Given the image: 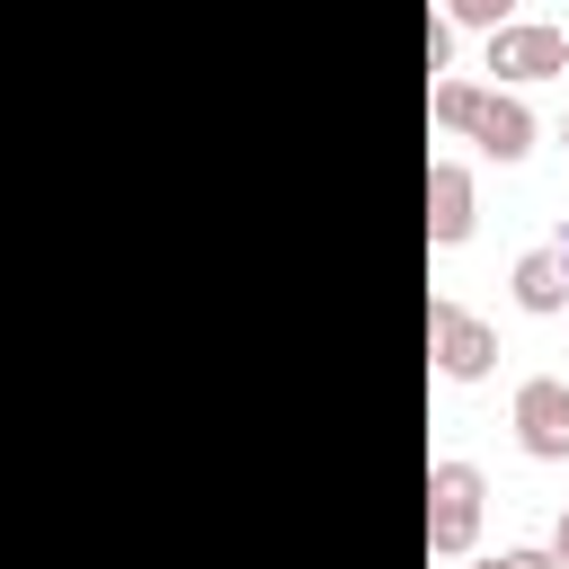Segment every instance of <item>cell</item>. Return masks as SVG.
I'll return each mask as SVG.
<instances>
[{
	"mask_svg": "<svg viewBox=\"0 0 569 569\" xmlns=\"http://www.w3.org/2000/svg\"><path fill=\"white\" fill-rule=\"evenodd\" d=\"M480 498H489V480L471 471V462H436L427 471V551H471V533H480Z\"/></svg>",
	"mask_w": 569,
	"mask_h": 569,
	"instance_id": "obj_1",
	"label": "cell"
},
{
	"mask_svg": "<svg viewBox=\"0 0 569 569\" xmlns=\"http://www.w3.org/2000/svg\"><path fill=\"white\" fill-rule=\"evenodd\" d=\"M427 356H436V373H445V382H480V373H489V356H498V338H489L462 302H427Z\"/></svg>",
	"mask_w": 569,
	"mask_h": 569,
	"instance_id": "obj_2",
	"label": "cell"
},
{
	"mask_svg": "<svg viewBox=\"0 0 569 569\" xmlns=\"http://www.w3.org/2000/svg\"><path fill=\"white\" fill-rule=\"evenodd\" d=\"M489 71L498 80H551V71H569V36L507 18V27H489Z\"/></svg>",
	"mask_w": 569,
	"mask_h": 569,
	"instance_id": "obj_3",
	"label": "cell"
},
{
	"mask_svg": "<svg viewBox=\"0 0 569 569\" xmlns=\"http://www.w3.org/2000/svg\"><path fill=\"white\" fill-rule=\"evenodd\" d=\"M516 445H525L533 462H569V382L533 373V382L516 391Z\"/></svg>",
	"mask_w": 569,
	"mask_h": 569,
	"instance_id": "obj_4",
	"label": "cell"
},
{
	"mask_svg": "<svg viewBox=\"0 0 569 569\" xmlns=\"http://www.w3.org/2000/svg\"><path fill=\"white\" fill-rule=\"evenodd\" d=\"M427 240H436V249L471 240V169H453V160L427 169Z\"/></svg>",
	"mask_w": 569,
	"mask_h": 569,
	"instance_id": "obj_5",
	"label": "cell"
},
{
	"mask_svg": "<svg viewBox=\"0 0 569 569\" xmlns=\"http://www.w3.org/2000/svg\"><path fill=\"white\" fill-rule=\"evenodd\" d=\"M471 142L489 151V160H525L533 151V116H525V98H480V116H471Z\"/></svg>",
	"mask_w": 569,
	"mask_h": 569,
	"instance_id": "obj_6",
	"label": "cell"
},
{
	"mask_svg": "<svg viewBox=\"0 0 569 569\" xmlns=\"http://www.w3.org/2000/svg\"><path fill=\"white\" fill-rule=\"evenodd\" d=\"M516 302H525L533 320H551V311L569 302V267H560V249H525V258H516Z\"/></svg>",
	"mask_w": 569,
	"mask_h": 569,
	"instance_id": "obj_7",
	"label": "cell"
},
{
	"mask_svg": "<svg viewBox=\"0 0 569 569\" xmlns=\"http://www.w3.org/2000/svg\"><path fill=\"white\" fill-rule=\"evenodd\" d=\"M480 98H489V89H471V80H436V124H445V133H471Z\"/></svg>",
	"mask_w": 569,
	"mask_h": 569,
	"instance_id": "obj_8",
	"label": "cell"
},
{
	"mask_svg": "<svg viewBox=\"0 0 569 569\" xmlns=\"http://www.w3.org/2000/svg\"><path fill=\"white\" fill-rule=\"evenodd\" d=\"M516 0H445V27H507Z\"/></svg>",
	"mask_w": 569,
	"mask_h": 569,
	"instance_id": "obj_9",
	"label": "cell"
},
{
	"mask_svg": "<svg viewBox=\"0 0 569 569\" xmlns=\"http://www.w3.org/2000/svg\"><path fill=\"white\" fill-rule=\"evenodd\" d=\"M445 53H453V27H445V18H427V71H445Z\"/></svg>",
	"mask_w": 569,
	"mask_h": 569,
	"instance_id": "obj_10",
	"label": "cell"
},
{
	"mask_svg": "<svg viewBox=\"0 0 569 569\" xmlns=\"http://www.w3.org/2000/svg\"><path fill=\"white\" fill-rule=\"evenodd\" d=\"M498 569H551V551H498Z\"/></svg>",
	"mask_w": 569,
	"mask_h": 569,
	"instance_id": "obj_11",
	"label": "cell"
},
{
	"mask_svg": "<svg viewBox=\"0 0 569 569\" xmlns=\"http://www.w3.org/2000/svg\"><path fill=\"white\" fill-rule=\"evenodd\" d=\"M551 569H569V507H560V525H551Z\"/></svg>",
	"mask_w": 569,
	"mask_h": 569,
	"instance_id": "obj_12",
	"label": "cell"
},
{
	"mask_svg": "<svg viewBox=\"0 0 569 569\" xmlns=\"http://www.w3.org/2000/svg\"><path fill=\"white\" fill-rule=\"evenodd\" d=\"M551 249H560V267H569V222H560V240H551Z\"/></svg>",
	"mask_w": 569,
	"mask_h": 569,
	"instance_id": "obj_13",
	"label": "cell"
},
{
	"mask_svg": "<svg viewBox=\"0 0 569 569\" xmlns=\"http://www.w3.org/2000/svg\"><path fill=\"white\" fill-rule=\"evenodd\" d=\"M560 142H569V116H560Z\"/></svg>",
	"mask_w": 569,
	"mask_h": 569,
	"instance_id": "obj_14",
	"label": "cell"
},
{
	"mask_svg": "<svg viewBox=\"0 0 569 569\" xmlns=\"http://www.w3.org/2000/svg\"><path fill=\"white\" fill-rule=\"evenodd\" d=\"M480 569H498V560H480Z\"/></svg>",
	"mask_w": 569,
	"mask_h": 569,
	"instance_id": "obj_15",
	"label": "cell"
}]
</instances>
